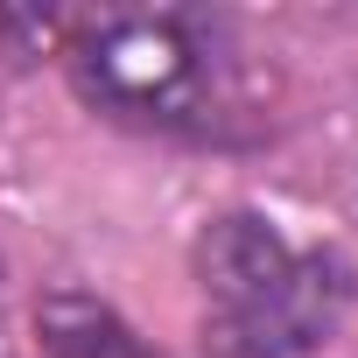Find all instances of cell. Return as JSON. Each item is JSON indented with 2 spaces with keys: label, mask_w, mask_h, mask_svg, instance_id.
I'll return each instance as SVG.
<instances>
[{
  "label": "cell",
  "mask_w": 358,
  "mask_h": 358,
  "mask_svg": "<svg viewBox=\"0 0 358 358\" xmlns=\"http://www.w3.org/2000/svg\"><path fill=\"white\" fill-rule=\"evenodd\" d=\"M71 85L113 127L190 141V148H239L260 134L246 57L218 15L155 8V15H99L64 43Z\"/></svg>",
  "instance_id": "cell-1"
},
{
  "label": "cell",
  "mask_w": 358,
  "mask_h": 358,
  "mask_svg": "<svg viewBox=\"0 0 358 358\" xmlns=\"http://www.w3.org/2000/svg\"><path fill=\"white\" fill-rule=\"evenodd\" d=\"M190 260L211 358H309L358 302L351 260L323 239H295L267 211H218Z\"/></svg>",
  "instance_id": "cell-2"
},
{
  "label": "cell",
  "mask_w": 358,
  "mask_h": 358,
  "mask_svg": "<svg viewBox=\"0 0 358 358\" xmlns=\"http://www.w3.org/2000/svg\"><path fill=\"white\" fill-rule=\"evenodd\" d=\"M36 337H43L50 358H162V351H148V344L127 330V316H120L113 302H99V295H85V288L43 295V302H36Z\"/></svg>",
  "instance_id": "cell-3"
}]
</instances>
